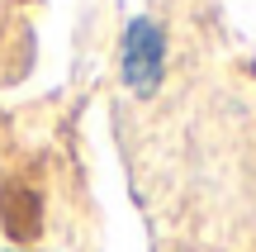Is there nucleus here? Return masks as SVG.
<instances>
[{
  "instance_id": "obj_1",
  "label": "nucleus",
  "mask_w": 256,
  "mask_h": 252,
  "mask_svg": "<svg viewBox=\"0 0 256 252\" xmlns=\"http://www.w3.org/2000/svg\"><path fill=\"white\" fill-rule=\"evenodd\" d=\"M166 62H171L166 29L152 15H138L124 29V43H119V81H124V91L138 95V100L156 95L162 81H166Z\"/></svg>"
}]
</instances>
